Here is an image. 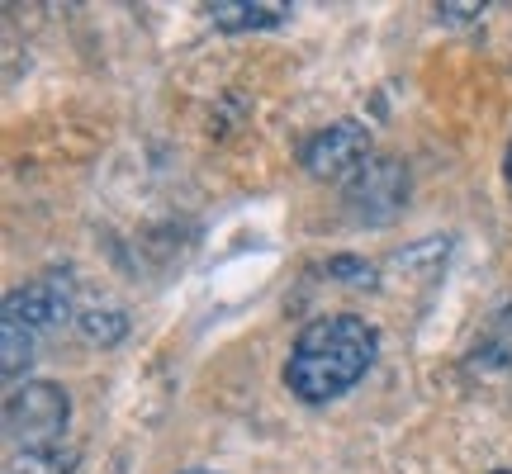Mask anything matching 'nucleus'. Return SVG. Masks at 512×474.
Listing matches in <instances>:
<instances>
[{
  "instance_id": "nucleus-1",
  "label": "nucleus",
  "mask_w": 512,
  "mask_h": 474,
  "mask_svg": "<svg viewBox=\"0 0 512 474\" xmlns=\"http://www.w3.org/2000/svg\"><path fill=\"white\" fill-rule=\"evenodd\" d=\"M380 356V332L356 313H328L313 318L294 337L290 361H285V389L299 403H332L347 389L366 380V370Z\"/></svg>"
},
{
  "instance_id": "nucleus-2",
  "label": "nucleus",
  "mask_w": 512,
  "mask_h": 474,
  "mask_svg": "<svg viewBox=\"0 0 512 474\" xmlns=\"http://www.w3.org/2000/svg\"><path fill=\"white\" fill-rule=\"evenodd\" d=\"M72 318V285L43 275L29 280L24 290L5 294V313H0V342H5V380H19V370L34 361L38 337L57 332Z\"/></svg>"
},
{
  "instance_id": "nucleus-3",
  "label": "nucleus",
  "mask_w": 512,
  "mask_h": 474,
  "mask_svg": "<svg viewBox=\"0 0 512 474\" xmlns=\"http://www.w3.org/2000/svg\"><path fill=\"white\" fill-rule=\"evenodd\" d=\"M72 422V399L53 380H24L10 384L5 394V432L15 451H53L67 437Z\"/></svg>"
},
{
  "instance_id": "nucleus-4",
  "label": "nucleus",
  "mask_w": 512,
  "mask_h": 474,
  "mask_svg": "<svg viewBox=\"0 0 512 474\" xmlns=\"http://www.w3.org/2000/svg\"><path fill=\"white\" fill-rule=\"evenodd\" d=\"M366 162H370V133L356 119L318 128L304 143V166H309L313 181H351Z\"/></svg>"
},
{
  "instance_id": "nucleus-5",
  "label": "nucleus",
  "mask_w": 512,
  "mask_h": 474,
  "mask_svg": "<svg viewBox=\"0 0 512 474\" xmlns=\"http://www.w3.org/2000/svg\"><path fill=\"white\" fill-rule=\"evenodd\" d=\"M403 200H408V171L394 157H370L347 181V204L356 209V219L366 223L394 219Z\"/></svg>"
},
{
  "instance_id": "nucleus-6",
  "label": "nucleus",
  "mask_w": 512,
  "mask_h": 474,
  "mask_svg": "<svg viewBox=\"0 0 512 474\" xmlns=\"http://www.w3.org/2000/svg\"><path fill=\"white\" fill-rule=\"evenodd\" d=\"M204 15L214 19V29H223V34H247V29H280L290 19V5H275V0H214Z\"/></svg>"
},
{
  "instance_id": "nucleus-7",
  "label": "nucleus",
  "mask_w": 512,
  "mask_h": 474,
  "mask_svg": "<svg viewBox=\"0 0 512 474\" xmlns=\"http://www.w3.org/2000/svg\"><path fill=\"white\" fill-rule=\"evenodd\" d=\"M76 451H10V474H72Z\"/></svg>"
},
{
  "instance_id": "nucleus-8",
  "label": "nucleus",
  "mask_w": 512,
  "mask_h": 474,
  "mask_svg": "<svg viewBox=\"0 0 512 474\" xmlns=\"http://www.w3.org/2000/svg\"><path fill=\"white\" fill-rule=\"evenodd\" d=\"M124 313H114V309H91V313H81V332H86V337H91V342H105V347H110V342H119V337H124Z\"/></svg>"
},
{
  "instance_id": "nucleus-9",
  "label": "nucleus",
  "mask_w": 512,
  "mask_h": 474,
  "mask_svg": "<svg viewBox=\"0 0 512 474\" xmlns=\"http://www.w3.org/2000/svg\"><path fill=\"white\" fill-rule=\"evenodd\" d=\"M508 185H512V147H508Z\"/></svg>"
},
{
  "instance_id": "nucleus-10",
  "label": "nucleus",
  "mask_w": 512,
  "mask_h": 474,
  "mask_svg": "<svg viewBox=\"0 0 512 474\" xmlns=\"http://www.w3.org/2000/svg\"><path fill=\"white\" fill-rule=\"evenodd\" d=\"M181 474H219V470H181Z\"/></svg>"
},
{
  "instance_id": "nucleus-11",
  "label": "nucleus",
  "mask_w": 512,
  "mask_h": 474,
  "mask_svg": "<svg viewBox=\"0 0 512 474\" xmlns=\"http://www.w3.org/2000/svg\"><path fill=\"white\" fill-rule=\"evenodd\" d=\"M494 474H512V470H494Z\"/></svg>"
}]
</instances>
